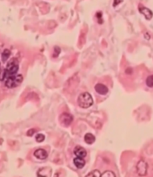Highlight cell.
<instances>
[{
	"label": "cell",
	"instance_id": "4",
	"mask_svg": "<svg viewBox=\"0 0 153 177\" xmlns=\"http://www.w3.org/2000/svg\"><path fill=\"white\" fill-rule=\"evenodd\" d=\"M73 118L72 115L68 114V113H63L59 117L60 123L65 127H68L70 126V124L73 122Z\"/></svg>",
	"mask_w": 153,
	"mask_h": 177
},
{
	"label": "cell",
	"instance_id": "1",
	"mask_svg": "<svg viewBox=\"0 0 153 177\" xmlns=\"http://www.w3.org/2000/svg\"><path fill=\"white\" fill-rule=\"evenodd\" d=\"M77 104L81 108L87 109L93 106L94 100H93L92 96L88 92H84L79 95V97L77 98Z\"/></svg>",
	"mask_w": 153,
	"mask_h": 177
},
{
	"label": "cell",
	"instance_id": "7",
	"mask_svg": "<svg viewBox=\"0 0 153 177\" xmlns=\"http://www.w3.org/2000/svg\"><path fill=\"white\" fill-rule=\"evenodd\" d=\"M73 153L76 155V157H81V158H85L87 155L86 150L81 146H76L73 150Z\"/></svg>",
	"mask_w": 153,
	"mask_h": 177
},
{
	"label": "cell",
	"instance_id": "3",
	"mask_svg": "<svg viewBox=\"0 0 153 177\" xmlns=\"http://www.w3.org/2000/svg\"><path fill=\"white\" fill-rule=\"evenodd\" d=\"M6 70L7 73V75L11 76V75H15L17 73V72L19 70V62L16 59H11L7 64V68H6ZM7 76V77H8Z\"/></svg>",
	"mask_w": 153,
	"mask_h": 177
},
{
	"label": "cell",
	"instance_id": "16",
	"mask_svg": "<svg viewBox=\"0 0 153 177\" xmlns=\"http://www.w3.org/2000/svg\"><path fill=\"white\" fill-rule=\"evenodd\" d=\"M146 84L147 85L150 87V88H152L153 86V76L152 75H150L148 76V77H147V79H146Z\"/></svg>",
	"mask_w": 153,
	"mask_h": 177
},
{
	"label": "cell",
	"instance_id": "19",
	"mask_svg": "<svg viewBox=\"0 0 153 177\" xmlns=\"http://www.w3.org/2000/svg\"><path fill=\"white\" fill-rule=\"evenodd\" d=\"M54 49H55V53H56V54H55L54 56L56 57V56H57V55L60 54V53H61V49H60L59 47H57V46H56L54 48Z\"/></svg>",
	"mask_w": 153,
	"mask_h": 177
},
{
	"label": "cell",
	"instance_id": "8",
	"mask_svg": "<svg viewBox=\"0 0 153 177\" xmlns=\"http://www.w3.org/2000/svg\"><path fill=\"white\" fill-rule=\"evenodd\" d=\"M34 156L36 159L44 160L48 158V153L45 149H37L34 151Z\"/></svg>",
	"mask_w": 153,
	"mask_h": 177
},
{
	"label": "cell",
	"instance_id": "13",
	"mask_svg": "<svg viewBox=\"0 0 153 177\" xmlns=\"http://www.w3.org/2000/svg\"><path fill=\"white\" fill-rule=\"evenodd\" d=\"M7 73L6 69L0 70V81H4L6 78L7 77Z\"/></svg>",
	"mask_w": 153,
	"mask_h": 177
},
{
	"label": "cell",
	"instance_id": "2",
	"mask_svg": "<svg viewBox=\"0 0 153 177\" xmlns=\"http://www.w3.org/2000/svg\"><path fill=\"white\" fill-rule=\"evenodd\" d=\"M23 76L22 75H11L8 76L5 80V86L8 88H12L17 87L19 85H21L23 82Z\"/></svg>",
	"mask_w": 153,
	"mask_h": 177
},
{
	"label": "cell",
	"instance_id": "11",
	"mask_svg": "<svg viewBox=\"0 0 153 177\" xmlns=\"http://www.w3.org/2000/svg\"><path fill=\"white\" fill-rule=\"evenodd\" d=\"M84 140L86 142L87 144H93L95 142V136L91 134V133H87L85 134V137H84Z\"/></svg>",
	"mask_w": 153,
	"mask_h": 177
},
{
	"label": "cell",
	"instance_id": "12",
	"mask_svg": "<svg viewBox=\"0 0 153 177\" xmlns=\"http://www.w3.org/2000/svg\"><path fill=\"white\" fill-rule=\"evenodd\" d=\"M10 56H11V51H10L9 49H5L4 51L3 52V53H2V55H1L2 61H7L8 60V58L10 57Z\"/></svg>",
	"mask_w": 153,
	"mask_h": 177
},
{
	"label": "cell",
	"instance_id": "6",
	"mask_svg": "<svg viewBox=\"0 0 153 177\" xmlns=\"http://www.w3.org/2000/svg\"><path fill=\"white\" fill-rule=\"evenodd\" d=\"M94 89L95 91L98 93V94H100V95H106V93H108L109 91L107 86H106V85L103 84H101V83L95 85Z\"/></svg>",
	"mask_w": 153,
	"mask_h": 177
},
{
	"label": "cell",
	"instance_id": "10",
	"mask_svg": "<svg viewBox=\"0 0 153 177\" xmlns=\"http://www.w3.org/2000/svg\"><path fill=\"white\" fill-rule=\"evenodd\" d=\"M73 164L76 166V168L81 169L84 168V166L86 165V161L84 158H81V157H76L73 159Z\"/></svg>",
	"mask_w": 153,
	"mask_h": 177
},
{
	"label": "cell",
	"instance_id": "18",
	"mask_svg": "<svg viewBox=\"0 0 153 177\" xmlns=\"http://www.w3.org/2000/svg\"><path fill=\"white\" fill-rule=\"evenodd\" d=\"M35 132H36V130L34 129H30L27 132V136H32L35 134Z\"/></svg>",
	"mask_w": 153,
	"mask_h": 177
},
{
	"label": "cell",
	"instance_id": "17",
	"mask_svg": "<svg viewBox=\"0 0 153 177\" xmlns=\"http://www.w3.org/2000/svg\"><path fill=\"white\" fill-rule=\"evenodd\" d=\"M45 136L43 134H38L36 136V140L37 142H42L45 140Z\"/></svg>",
	"mask_w": 153,
	"mask_h": 177
},
{
	"label": "cell",
	"instance_id": "14",
	"mask_svg": "<svg viewBox=\"0 0 153 177\" xmlns=\"http://www.w3.org/2000/svg\"><path fill=\"white\" fill-rule=\"evenodd\" d=\"M86 177H101V173L98 170H94L88 175H86Z\"/></svg>",
	"mask_w": 153,
	"mask_h": 177
},
{
	"label": "cell",
	"instance_id": "15",
	"mask_svg": "<svg viewBox=\"0 0 153 177\" xmlns=\"http://www.w3.org/2000/svg\"><path fill=\"white\" fill-rule=\"evenodd\" d=\"M116 175L111 171H106L105 172L101 174V177H115Z\"/></svg>",
	"mask_w": 153,
	"mask_h": 177
},
{
	"label": "cell",
	"instance_id": "21",
	"mask_svg": "<svg viewBox=\"0 0 153 177\" xmlns=\"http://www.w3.org/2000/svg\"><path fill=\"white\" fill-rule=\"evenodd\" d=\"M0 70H1V64H0Z\"/></svg>",
	"mask_w": 153,
	"mask_h": 177
},
{
	"label": "cell",
	"instance_id": "5",
	"mask_svg": "<svg viewBox=\"0 0 153 177\" xmlns=\"http://www.w3.org/2000/svg\"><path fill=\"white\" fill-rule=\"evenodd\" d=\"M137 172L140 176H145L148 172V165L144 161V160H140V162L137 164Z\"/></svg>",
	"mask_w": 153,
	"mask_h": 177
},
{
	"label": "cell",
	"instance_id": "9",
	"mask_svg": "<svg viewBox=\"0 0 153 177\" xmlns=\"http://www.w3.org/2000/svg\"><path fill=\"white\" fill-rule=\"evenodd\" d=\"M139 10H140V13L143 14L147 19L149 20V19H152V13L151 10H149L148 8L145 7L144 6H141V5L139 7Z\"/></svg>",
	"mask_w": 153,
	"mask_h": 177
},
{
	"label": "cell",
	"instance_id": "20",
	"mask_svg": "<svg viewBox=\"0 0 153 177\" xmlns=\"http://www.w3.org/2000/svg\"><path fill=\"white\" fill-rule=\"evenodd\" d=\"M122 1H114V7H115L116 4H118V3H121Z\"/></svg>",
	"mask_w": 153,
	"mask_h": 177
}]
</instances>
